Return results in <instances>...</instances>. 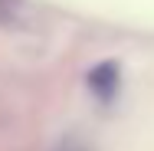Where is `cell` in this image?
Here are the masks:
<instances>
[{
	"instance_id": "6da1fadb",
	"label": "cell",
	"mask_w": 154,
	"mask_h": 151,
	"mask_svg": "<svg viewBox=\"0 0 154 151\" xmlns=\"http://www.w3.org/2000/svg\"><path fill=\"white\" fill-rule=\"evenodd\" d=\"M89 89L102 99V102H108L115 89H118V66H112V62H102V66H95L92 72H89Z\"/></svg>"
}]
</instances>
